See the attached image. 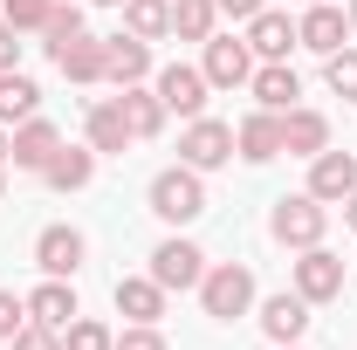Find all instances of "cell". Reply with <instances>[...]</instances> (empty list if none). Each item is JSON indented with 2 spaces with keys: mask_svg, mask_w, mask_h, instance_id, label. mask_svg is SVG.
Masks as SVG:
<instances>
[{
  "mask_svg": "<svg viewBox=\"0 0 357 350\" xmlns=\"http://www.w3.org/2000/svg\"><path fill=\"white\" fill-rule=\"evenodd\" d=\"M310 192H316V199H351V192H357V158L323 144V151L310 158Z\"/></svg>",
  "mask_w": 357,
  "mask_h": 350,
  "instance_id": "obj_12",
  "label": "cell"
},
{
  "mask_svg": "<svg viewBox=\"0 0 357 350\" xmlns=\"http://www.w3.org/2000/svg\"><path fill=\"white\" fill-rule=\"evenodd\" d=\"M178 158H185L192 172H213V165H227V158H234V131H227V124H213V117H192V124H185V137H178Z\"/></svg>",
  "mask_w": 357,
  "mask_h": 350,
  "instance_id": "obj_4",
  "label": "cell"
},
{
  "mask_svg": "<svg viewBox=\"0 0 357 350\" xmlns=\"http://www.w3.org/2000/svg\"><path fill=\"white\" fill-rule=\"evenodd\" d=\"M303 7H316V0H303Z\"/></svg>",
  "mask_w": 357,
  "mask_h": 350,
  "instance_id": "obj_41",
  "label": "cell"
},
{
  "mask_svg": "<svg viewBox=\"0 0 357 350\" xmlns=\"http://www.w3.org/2000/svg\"><path fill=\"white\" fill-rule=\"evenodd\" d=\"M344 42H351V14H344V7H330V0H316L310 14L296 21V48H316V55H337Z\"/></svg>",
  "mask_w": 357,
  "mask_h": 350,
  "instance_id": "obj_6",
  "label": "cell"
},
{
  "mask_svg": "<svg viewBox=\"0 0 357 350\" xmlns=\"http://www.w3.org/2000/svg\"><path fill=\"white\" fill-rule=\"evenodd\" d=\"M117 316H131V323H158V316H165V289H158V282H151V275H144V282H117Z\"/></svg>",
  "mask_w": 357,
  "mask_h": 350,
  "instance_id": "obj_19",
  "label": "cell"
},
{
  "mask_svg": "<svg viewBox=\"0 0 357 350\" xmlns=\"http://www.w3.org/2000/svg\"><path fill=\"white\" fill-rule=\"evenodd\" d=\"M323 144H330V117H323V110H303V103H296V110H282V151L316 158Z\"/></svg>",
  "mask_w": 357,
  "mask_h": 350,
  "instance_id": "obj_14",
  "label": "cell"
},
{
  "mask_svg": "<svg viewBox=\"0 0 357 350\" xmlns=\"http://www.w3.org/2000/svg\"><path fill=\"white\" fill-rule=\"evenodd\" d=\"M344 220H351V227H357V192H351V199H344Z\"/></svg>",
  "mask_w": 357,
  "mask_h": 350,
  "instance_id": "obj_37",
  "label": "cell"
},
{
  "mask_svg": "<svg viewBox=\"0 0 357 350\" xmlns=\"http://www.w3.org/2000/svg\"><path fill=\"white\" fill-rule=\"evenodd\" d=\"M296 296H303V303H330V296H344V261L323 254V248H303V261H296Z\"/></svg>",
  "mask_w": 357,
  "mask_h": 350,
  "instance_id": "obj_7",
  "label": "cell"
},
{
  "mask_svg": "<svg viewBox=\"0 0 357 350\" xmlns=\"http://www.w3.org/2000/svg\"><path fill=\"white\" fill-rule=\"evenodd\" d=\"M76 316H83V309H76V289H69V282H55V275L28 296V323H42V330H69Z\"/></svg>",
  "mask_w": 357,
  "mask_h": 350,
  "instance_id": "obj_15",
  "label": "cell"
},
{
  "mask_svg": "<svg viewBox=\"0 0 357 350\" xmlns=\"http://www.w3.org/2000/svg\"><path fill=\"white\" fill-rule=\"evenodd\" d=\"M165 28H172V0H124V35L158 42Z\"/></svg>",
  "mask_w": 357,
  "mask_h": 350,
  "instance_id": "obj_26",
  "label": "cell"
},
{
  "mask_svg": "<svg viewBox=\"0 0 357 350\" xmlns=\"http://www.w3.org/2000/svg\"><path fill=\"white\" fill-rule=\"evenodd\" d=\"M248 83H255V96H261V110H275V117H282V110H296V96H303V83H296V69H289V62H261Z\"/></svg>",
  "mask_w": 357,
  "mask_h": 350,
  "instance_id": "obj_17",
  "label": "cell"
},
{
  "mask_svg": "<svg viewBox=\"0 0 357 350\" xmlns=\"http://www.w3.org/2000/svg\"><path fill=\"white\" fill-rule=\"evenodd\" d=\"M124 144H131L124 103H117V96H103V103L89 110V151H124Z\"/></svg>",
  "mask_w": 357,
  "mask_h": 350,
  "instance_id": "obj_21",
  "label": "cell"
},
{
  "mask_svg": "<svg viewBox=\"0 0 357 350\" xmlns=\"http://www.w3.org/2000/svg\"><path fill=\"white\" fill-rule=\"evenodd\" d=\"M213 7H220V14H234V21H255L268 0H213Z\"/></svg>",
  "mask_w": 357,
  "mask_h": 350,
  "instance_id": "obj_36",
  "label": "cell"
},
{
  "mask_svg": "<svg viewBox=\"0 0 357 350\" xmlns=\"http://www.w3.org/2000/svg\"><path fill=\"white\" fill-rule=\"evenodd\" d=\"M110 350H165V337H158L151 323H137V330H124V337H117Z\"/></svg>",
  "mask_w": 357,
  "mask_h": 350,
  "instance_id": "obj_34",
  "label": "cell"
},
{
  "mask_svg": "<svg viewBox=\"0 0 357 350\" xmlns=\"http://www.w3.org/2000/svg\"><path fill=\"white\" fill-rule=\"evenodd\" d=\"M206 89H213V83H206V69H185V62L158 69V103H165L172 117H185V124L206 110Z\"/></svg>",
  "mask_w": 357,
  "mask_h": 350,
  "instance_id": "obj_5",
  "label": "cell"
},
{
  "mask_svg": "<svg viewBox=\"0 0 357 350\" xmlns=\"http://www.w3.org/2000/svg\"><path fill=\"white\" fill-rule=\"evenodd\" d=\"M14 62H21V28L0 14V69H14Z\"/></svg>",
  "mask_w": 357,
  "mask_h": 350,
  "instance_id": "obj_35",
  "label": "cell"
},
{
  "mask_svg": "<svg viewBox=\"0 0 357 350\" xmlns=\"http://www.w3.org/2000/svg\"><path fill=\"white\" fill-rule=\"evenodd\" d=\"M42 35H48V55H62V48L83 35V7H62V0H55L48 21H42Z\"/></svg>",
  "mask_w": 357,
  "mask_h": 350,
  "instance_id": "obj_28",
  "label": "cell"
},
{
  "mask_svg": "<svg viewBox=\"0 0 357 350\" xmlns=\"http://www.w3.org/2000/svg\"><path fill=\"white\" fill-rule=\"evenodd\" d=\"M35 103H42V89L28 83L21 69H0V124H28Z\"/></svg>",
  "mask_w": 357,
  "mask_h": 350,
  "instance_id": "obj_23",
  "label": "cell"
},
{
  "mask_svg": "<svg viewBox=\"0 0 357 350\" xmlns=\"http://www.w3.org/2000/svg\"><path fill=\"white\" fill-rule=\"evenodd\" d=\"M35 268L55 275V282H69V275L83 268V234H76V227H48L42 241H35Z\"/></svg>",
  "mask_w": 357,
  "mask_h": 350,
  "instance_id": "obj_13",
  "label": "cell"
},
{
  "mask_svg": "<svg viewBox=\"0 0 357 350\" xmlns=\"http://www.w3.org/2000/svg\"><path fill=\"white\" fill-rule=\"evenodd\" d=\"M0 165H7V137H0Z\"/></svg>",
  "mask_w": 357,
  "mask_h": 350,
  "instance_id": "obj_38",
  "label": "cell"
},
{
  "mask_svg": "<svg viewBox=\"0 0 357 350\" xmlns=\"http://www.w3.org/2000/svg\"><path fill=\"white\" fill-rule=\"evenodd\" d=\"M110 344H117V337H110L103 323H89V316H76V323L62 330V350H110Z\"/></svg>",
  "mask_w": 357,
  "mask_h": 350,
  "instance_id": "obj_30",
  "label": "cell"
},
{
  "mask_svg": "<svg viewBox=\"0 0 357 350\" xmlns=\"http://www.w3.org/2000/svg\"><path fill=\"white\" fill-rule=\"evenodd\" d=\"M248 48H255L261 62H289V48H296V21L275 14V7H261V14L248 21Z\"/></svg>",
  "mask_w": 357,
  "mask_h": 350,
  "instance_id": "obj_16",
  "label": "cell"
},
{
  "mask_svg": "<svg viewBox=\"0 0 357 350\" xmlns=\"http://www.w3.org/2000/svg\"><path fill=\"white\" fill-rule=\"evenodd\" d=\"M55 151H62V131L42 124V117H28L21 131L7 137V158H14L21 172H48V158H55Z\"/></svg>",
  "mask_w": 357,
  "mask_h": 350,
  "instance_id": "obj_9",
  "label": "cell"
},
{
  "mask_svg": "<svg viewBox=\"0 0 357 350\" xmlns=\"http://www.w3.org/2000/svg\"><path fill=\"white\" fill-rule=\"evenodd\" d=\"M275 241L282 248H316L323 241V227H330V213H323V199L316 192H296V199H275Z\"/></svg>",
  "mask_w": 357,
  "mask_h": 350,
  "instance_id": "obj_2",
  "label": "cell"
},
{
  "mask_svg": "<svg viewBox=\"0 0 357 350\" xmlns=\"http://www.w3.org/2000/svg\"><path fill=\"white\" fill-rule=\"evenodd\" d=\"M89 172H96V151H76V144H62V151L48 158V172H42V178L55 185V192H83Z\"/></svg>",
  "mask_w": 357,
  "mask_h": 350,
  "instance_id": "obj_22",
  "label": "cell"
},
{
  "mask_svg": "<svg viewBox=\"0 0 357 350\" xmlns=\"http://www.w3.org/2000/svg\"><path fill=\"white\" fill-rule=\"evenodd\" d=\"M55 69L69 76V83H103V42H89V35H76V42L55 55Z\"/></svg>",
  "mask_w": 357,
  "mask_h": 350,
  "instance_id": "obj_24",
  "label": "cell"
},
{
  "mask_svg": "<svg viewBox=\"0 0 357 350\" xmlns=\"http://www.w3.org/2000/svg\"><path fill=\"white\" fill-rule=\"evenodd\" d=\"M351 28H357V0H351Z\"/></svg>",
  "mask_w": 357,
  "mask_h": 350,
  "instance_id": "obj_40",
  "label": "cell"
},
{
  "mask_svg": "<svg viewBox=\"0 0 357 350\" xmlns=\"http://www.w3.org/2000/svg\"><path fill=\"white\" fill-rule=\"evenodd\" d=\"M151 213L172 220V227H185V220L206 213V185H199V172L192 165H172V172L151 178Z\"/></svg>",
  "mask_w": 357,
  "mask_h": 350,
  "instance_id": "obj_1",
  "label": "cell"
},
{
  "mask_svg": "<svg viewBox=\"0 0 357 350\" xmlns=\"http://www.w3.org/2000/svg\"><path fill=\"white\" fill-rule=\"evenodd\" d=\"M248 76H255V48L234 42V35H213V42H206V83L213 89H241Z\"/></svg>",
  "mask_w": 357,
  "mask_h": 350,
  "instance_id": "obj_8",
  "label": "cell"
},
{
  "mask_svg": "<svg viewBox=\"0 0 357 350\" xmlns=\"http://www.w3.org/2000/svg\"><path fill=\"white\" fill-rule=\"evenodd\" d=\"M213 0H172V35L178 42H213Z\"/></svg>",
  "mask_w": 357,
  "mask_h": 350,
  "instance_id": "obj_27",
  "label": "cell"
},
{
  "mask_svg": "<svg viewBox=\"0 0 357 350\" xmlns=\"http://www.w3.org/2000/svg\"><path fill=\"white\" fill-rule=\"evenodd\" d=\"M124 103V124H131V137H158V124H165V103H158V89H124L117 96Z\"/></svg>",
  "mask_w": 357,
  "mask_h": 350,
  "instance_id": "obj_25",
  "label": "cell"
},
{
  "mask_svg": "<svg viewBox=\"0 0 357 350\" xmlns=\"http://www.w3.org/2000/svg\"><path fill=\"white\" fill-rule=\"evenodd\" d=\"M261 330L275 337V344H296V337L310 330V303H303V296H268V309H261Z\"/></svg>",
  "mask_w": 357,
  "mask_h": 350,
  "instance_id": "obj_18",
  "label": "cell"
},
{
  "mask_svg": "<svg viewBox=\"0 0 357 350\" xmlns=\"http://www.w3.org/2000/svg\"><path fill=\"white\" fill-rule=\"evenodd\" d=\"M199 303H206V316H220V323H234V316H248V303H255V275L248 268H213V275H199Z\"/></svg>",
  "mask_w": 357,
  "mask_h": 350,
  "instance_id": "obj_3",
  "label": "cell"
},
{
  "mask_svg": "<svg viewBox=\"0 0 357 350\" xmlns=\"http://www.w3.org/2000/svg\"><path fill=\"white\" fill-rule=\"evenodd\" d=\"M234 144H241V158H255V165H268V158L282 151V117H275V110H261V117H248V124L234 131Z\"/></svg>",
  "mask_w": 357,
  "mask_h": 350,
  "instance_id": "obj_20",
  "label": "cell"
},
{
  "mask_svg": "<svg viewBox=\"0 0 357 350\" xmlns=\"http://www.w3.org/2000/svg\"><path fill=\"white\" fill-rule=\"evenodd\" d=\"M282 350H296V344H282Z\"/></svg>",
  "mask_w": 357,
  "mask_h": 350,
  "instance_id": "obj_42",
  "label": "cell"
},
{
  "mask_svg": "<svg viewBox=\"0 0 357 350\" xmlns=\"http://www.w3.org/2000/svg\"><path fill=\"white\" fill-rule=\"evenodd\" d=\"M323 83L337 89V96H357V48H337V55H323Z\"/></svg>",
  "mask_w": 357,
  "mask_h": 350,
  "instance_id": "obj_29",
  "label": "cell"
},
{
  "mask_svg": "<svg viewBox=\"0 0 357 350\" xmlns=\"http://www.w3.org/2000/svg\"><path fill=\"white\" fill-rule=\"evenodd\" d=\"M103 76H110L117 89L144 83V76H151V42H137V35H110V42H103Z\"/></svg>",
  "mask_w": 357,
  "mask_h": 350,
  "instance_id": "obj_11",
  "label": "cell"
},
{
  "mask_svg": "<svg viewBox=\"0 0 357 350\" xmlns=\"http://www.w3.org/2000/svg\"><path fill=\"white\" fill-rule=\"evenodd\" d=\"M21 330H28V303H21L14 289H0V344H14Z\"/></svg>",
  "mask_w": 357,
  "mask_h": 350,
  "instance_id": "obj_31",
  "label": "cell"
},
{
  "mask_svg": "<svg viewBox=\"0 0 357 350\" xmlns=\"http://www.w3.org/2000/svg\"><path fill=\"white\" fill-rule=\"evenodd\" d=\"M199 261H206V254H199L192 241H158V254H151V282H158V289H192V282L206 275Z\"/></svg>",
  "mask_w": 357,
  "mask_h": 350,
  "instance_id": "obj_10",
  "label": "cell"
},
{
  "mask_svg": "<svg viewBox=\"0 0 357 350\" xmlns=\"http://www.w3.org/2000/svg\"><path fill=\"white\" fill-rule=\"evenodd\" d=\"M14 350H62V330H42V323H28V330L14 337Z\"/></svg>",
  "mask_w": 357,
  "mask_h": 350,
  "instance_id": "obj_33",
  "label": "cell"
},
{
  "mask_svg": "<svg viewBox=\"0 0 357 350\" xmlns=\"http://www.w3.org/2000/svg\"><path fill=\"white\" fill-rule=\"evenodd\" d=\"M48 7H55V0H7L0 14H7L14 28H42V21H48Z\"/></svg>",
  "mask_w": 357,
  "mask_h": 350,
  "instance_id": "obj_32",
  "label": "cell"
},
{
  "mask_svg": "<svg viewBox=\"0 0 357 350\" xmlns=\"http://www.w3.org/2000/svg\"><path fill=\"white\" fill-rule=\"evenodd\" d=\"M96 7H124V0H96Z\"/></svg>",
  "mask_w": 357,
  "mask_h": 350,
  "instance_id": "obj_39",
  "label": "cell"
}]
</instances>
